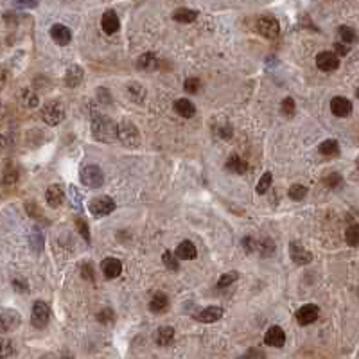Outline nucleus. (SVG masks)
I'll use <instances>...</instances> for the list:
<instances>
[{
    "label": "nucleus",
    "mask_w": 359,
    "mask_h": 359,
    "mask_svg": "<svg viewBox=\"0 0 359 359\" xmlns=\"http://www.w3.org/2000/svg\"><path fill=\"white\" fill-rule=\"evenodd\" d=\"M92 133L99 142H114L117 140V124L110 117L96 115L92 119Z\"/></svg>",
    "instance_id": "nucleus-1"
},
{
    "label": "nucleus",
    "mask_w": 359,
    "mask_h": 359,
    "mask_svg": "<svg viewBox=\"0 0 359 359\" xmlns=\"http://www.w3.org/2000/svg\"><path fill=\"white\" fill-rule=\"evenodd\" d=\"M117 140L124 144L126 147H139L140 146V133L133 122H121L117 124Z\"/></svg>",
    "instance_id": "nucleus-2"
},
{
    "label": "nucleus",
    "mask_w": 359,
    "mask_h": 359,
    "mask_svg": "<svg viewBox=\"0 0 359 359\" xmlns=\"http://www.w3.org/2000/svg\"><path fill=\"white\" fill-rule=\"evenodd\" d=\"M41 119L49 126H56L65 119V106L59 101H49L41 108Z\"/></svg>",
    "instance_id": "nucleus-3"
},
{
    "label": "nucleus",
    "mask_w": 359,
    "mask_h": 359,
    "mask_svg": "<svg viewBox=\"0 0 359 359\" xmlns=\"http://www.w3.org/2000/svg\"><path fill=\"white\" fill-rule=\"evenodd\" d=\"M81 182L90 189H99L104 184V172L99 165H86L81 171Z\"/></svg>",
    "instance_id": "nucleus-4"
},
{
    "label": "nucleus",
    "mask_w": 359,
    "mask_h": 359,
    "mask_svg": "<svg viewBox=\"0 0 359 359\" xmlns=\"http://www.w3.org/2000/svg\"><path fill=\"white\" fill-rule=\"evenodd\" d=\"M49 320H51V307L43 300H36L33 305V311H31V323L36 329H43V327H47Z\"/></svg>",
    "instance_id": "nucleus-5"
},
{
    "label": "nucleus",
    "mask_w": 359,
    "mask_h": 359,
    "mask_svg": "<svg viewBox=\"0 0 359 359\" xmlns=\"http://www.w3.org/2000/svg\"><path fill=\"white\" fill-rule=\"evenodd\" d=\"M88 209H90V212L96 217H103L114 212V210L117 209V205H115V201L110 196H99V198H94L92 201H90Z\"/></svg>",
    "instance_id": "nucleus-6"
},
{
    "label": "nucleus",
    "mask_w": 359,
    "mask_h": 359,
    "mask_svg": "<svg viewBox=\"0 0 359 359\" xmlns=\"http://www.w3.org/2000/svg\"><path fill=\"white\" fill-rule=\"evenodd\" d=\"M257 31L259 34H262L264 38H277L280 33V24L275 16H260L257 20Z\"/></svg>",
    "instance_id": "nucleus-7"
},
{
    "label": "nucleus",
    "mask_w": 359,
    "mask_h": 359,
    "mask_svg": "<svg viewBox=\"0 0 359 359\" xmlns=\"http://www.w3.org/2000/svg\"><path fill=\"white\" fill-rule=\"evenodd\" d=\"M22 318L16 311L13 309H0V334L9 332V330H15L20 325Z\"/></svg>",
    "instance_id": "nucleus-8"
},
{
    "label": "nucleus",
    "mask_w": 359,
    "mask_h": 359,
    "mask_svg": "<svg viewBox=\"0 0 359 359\" xmlns=\"http://www.w3.org/2000/svg\"><path fill=\"white\" fill-rule=\"evenodd\" d=\"M316 66L323 72H334L340 66V56L332 51H323L316 56Z\"/></svg>",
    "instance_id": "nucleus-9"
},
{
    "label": "nucleus",
    "mask_w": 359,
    "mask_h": 359,
    "mask_svg": "<svg viewBox=\"0 0 359 359\" xmlns=\"http://www.w3.org/2000/svg\"><path fill=\"white\" fill-rule=\"evenodd\" d=\"M295 316H297V322L300 323V325H311V323H315L316 320H318L320 307L315 304H305L298 309Z\"/></svg>",
    "instance_id": "nucleus-10"
},
{
    "label": "nucleus",
    "mask_w": 359,
    "mask_h": 359,
    "mask_svg": "<svg viewBox=\"0 0 359 359\" xmlns=\"http://www.w3.org/2000/svg\"><path fill=\"white\" fill-rule=\"evenodd\" d=\"M264 343L267 347H277V348L284 347V343H286V332L277 325L270 327L266 330V334H264Z\"/></svg>",
    "instance_id": "nucleus-11"
},
{
    "label": "nucleus",
    "mask_w": 359,
    "mask_h": 359,
    "mask_svg": "<svg viewBox=\"0 0 359 359\" xmlns=\"http://www.w3.org/2000/svg\"><path fill=\"white\" fill-rule=\"evenodd\" d=\"M289 255H291V259L297 264H300V266H305V264H309L312 260V253L309 252V250H305L304 246L297 241L289 244Z\"/></svg>",
    "instance_id": "nucleus-12"
},
{
    "label": "nucleus",
    "mask_w": 359,
    "mask_h": 359,
    "mask_svg": "<svg viewBox=\"0 0 359 359\" xmlns=\"http://www.w3.org/2000/svg\"><path fill=\"white\" fill-rule=\"evenodd\" d=\"M101 27L106 34H115L121 29V20H119L117 13L114 9H108L103 13V18H101Z\"/></svg>",
    "instance_id": "nucleus-13"
},
{
    "label": "nucleus",
    "mask_w": 359,
    "mask_h": 359,
    "mask_svg": "<svg viewBox=\"0 0 359 359\" xmlns=\"http://www.w3.org/2000/svg\"><path fill=\"white\" fill-rule=\"evenodd\" d=\"M225 315L223 307H217V305H210V307H205L201 309L199 312H196L194 318L198 320V322L201 323H214L217 322V320H221Z\"/></svg>",
    "instance_id": "nucleus-14"
},
{
    "label": "nucleus",
    "mask_w": 359,
    "mask_h": 359,
    "mask_svg": "<svg viewBox=\"0 0 359 359\" xmlns=\"http://www.w3.org/2000/svg\"><path fill=\"white\" fill-rule=\"evenodd\" d=\"M101 270H103L106 279H117L122 273V262L115 257H108L101 262Z\"/></svg>",
    "instance_id": "nucleus-15"
},
{
    "label": "nucleus",
    "mask_w": 359,
    "mask_h": 359,
    "mask_svg": "<svg viewBox=\"0 0 359 359\" xmlns=\"http://www.w3.org/2000/svg\"><path fill=\"white\" fill-rule=\"evenodd\" d=\"M330 111H332L336 117H348L352 114V103L347 99V97H334L330 101Z\"/></svg>",
    "instance_id": "nucleus-16"
},
{
    "label": "nucleus",
    "mask_w": 359,
    "mask_h": 359,
    "mask_svg": "<svg viewBox=\"0 0 359 359\" xmlns=\"http://www.w3.org/2000/svg\"><path fill=\"white\" fill-rule=\"evenodd\" d=\"M51 38L56 41L58 45H69L70 40H72V33L66 26L63 24H54L51 27Z\"/></svg>",
    "instance_id": "nucleus-17"
},
{
    "label": "nucleus",
    "mask_w": 359,
    "mask_h": 359,
    "mask_svg": "<svg viewBox=\"0 0 359 359\" xmlns=\"http://www.w3.org/2000/svg\"><path fill=\"white\" fill-rule=\"evenodd\" d=\"M63 199H65V192H63L61 185H58V184L51 185V187L47 189V192H45V201H47L49 207H52V209L61 205Z\"/></svg>",
    "instance_id": "nucleus-18"
},
{
    "label": "nucleus",
    "mask_w": 359,
    "mask_h": 359,
    "mask_svg": "<svg viewBox=\"0 0 359 359\" xmlns=\"http://www.w3.org/2000/svg\"><path fill=\"white\" fill-rule=\"evenodd\" d=\"M174 255L178 257V259H182V260H192V259H196V255H198V248L194 246V242L182 241L178 244V248H176Z\"/></svg>",
    "instance_id": "nucleus-19"
},
{
    "label": "nucleus",
    "mask_w": 359,
    "mask_h": 359,
    "mask_svg": "<svg viewBox=\"0 0 359 359\" xmlns=\"http://www.w3.org/2000/svg\"><path fill=\"white\" fill-rule=\"evenodd\" d=\"M174 111L184 119H191L196 115V106L192 101L189 99H178L174 101Z\"/></svg>",
    "instance_id": "nucleus-20"
},
{
    "label": "nucleus",
    "mask_w": 359,
    "mask_h": 359,
    "mask_svg": "<svg viewBox=\"0 0 359 359\" xmlns=\"http://www.w3.org/2000/svg\"><path fill=\"white\" fill-rule=\"evenodd\" d=\"M149 309L154 315H162L169 309V297L165 293H154L149 302Z\"/></svg>",
    "instance_id": "nucleus-21"
},
{
    "label": "nucleus",
    "mask_w": 359,
    "mask_h": 359,
    "mask_svg": "<svg viewBox=\"0 0 359 359\" xmlns=\"http://www.w3.org/2000/svg\"><path fill=\"white\" fill-rule=\"evenodd\" d=\"M154 341H156V345H160V347L171 345L172 341H174V329L169 325L160 327V329L156 330V334H154Z\"/></svg>",
    "instance_id": "nucleus-22"
},
{
    "label": "nucleus",
    "mask_w": 359,
    "mask_h": 359,
    "mask_svg": "<svg viewBox=\"0 0 359 359\" xmlns=\"http://www.w3.org/2000/svg\"><path fill=\"white\" fill-rule=\"evenodd\" d=\"M83 77H84L83 69H81L79 65H72V66H70V69H69V72H66V76H65V83H66V86H69V88H76V86H79L81 81H83Z\"/></svg>",
    "instance_id": "nucleus-23"
},
{
    "label": "nucleus",
    "mask_w": 359,
    "mask_h": 359,
    "mask_svg": "<svg viewBox=\"0 0 359 359\" xmlns=\"http://www.w3.org/2000/svg\"><path fill=\"white\" fill-rule=\"evenodd\" d=\"M198 18V11L191 8H178L174 13H172V20L180 24H191Z\"/></svg>",
    "instance_id": "nucleus-24"
},
{
    "label": "nucleus",
    "mask_w": 359,
    "mask_h": 359,
    "mask_svg": "<svg viewBox=\"0 0 359 359\" xmlns=\"http://www.w3.org/2000/svg\"><path fill=\"white\" fill-rule=\"evenodd\" d=\"M227 169L230 172H235V174H244L248 171V162L244 158L237 156V154H232L227 160Z\"/></svg>",
    "instance_id": "nucleus-25"
},
{
    "label": "nucleus",
    "mask_w": 359,
    "mask_h": 359,
    "mask_svg": "<svg viewBox=\"0 0 359 359\" xmlns=\"http://www.w3.org/2000/svg\"><path fill=\"white\" fill-rule=\"evenodd\" d=\"M137 66H139L140 70H153L158 66V58L153 54V52H146V54H142L139 58Z\"/></svg>",
    "instance_id": "nucleus-26"
},
{
    "label": "nucleus",
    "mask_w": 359,
    "mask_h": 359,
    "mask_svg": "<svg viewBox=\"0 0 359 359\" xmlns=\"http://www.w3.org/2000/svg\"><path fill=\"white\" fill-rule=\"evenodd\" d=\"M18 97H20V103H22L26 108H36L38 103H40L38 96L33 92V90H31V88H24Z\"/></svg>",
    "instance_id": "nucleus-27"
},
{
    "label": "nucleus",
    "mask_w": 359,
    "mask_h": 359,
    "mask_svg": "<svg viewBox=\"0 0 359 359\" xmlns=\"http://www.w3.org/2000/svg\"><path fill=\"white\" fill-rule=\"evenodd\" d=\"M338 34H340L341 43L352 45V43L357 41V34H355V31L352 29V27H348V26H341L340 29H338Z\"/></svg>",
    "instance_id": "nucleus-28"
},
{
    "label": "nucleus",
    "mask_w": 359,
    "mask_h": 359,
    "mask_svg": "<svg viewBox=\"0 0 359 359\" xmlns=\"http://www.w3.org/2000/svg\"><path fill=\"white\" fill-rule=\"evenodd\" d=\"M320 153L325 154V156H334V154L340 153V144L332 139L323 140V142L320 144Z\"/></svg>",
    "instance_id": "nucleus-29"
},
{
    "label": "nucleus",
    "mask_w": 359,
    "mask_h": 359,
    "mask_svg": "<svg viewBox=\"0 0 359 359\" xmlns=\"http://www.w3.org/2000/svg\"><path fill=\"white\" fill-rule=\"evenodd\" d=\"M128 94L133 101H137V103H142L144 97H146V90H144V86L140 83H129Z\"/></svg>",
    "instance_id": "nucleus-30"
},
{
    "label": "nucleus",
    "mask_w": 359,
    "mask_h": 359,
    "mask_svg": "<svg viewBox=\"0 0 359 359\" xmlns=\"http://www.w3.org/2000/svg\"><path fill=\"white\" fill-rule=\"evenodd\" d=\"M345 241L348 246H359V225H350L345 232Z\"/></svg>",
    "instance_id": "nucleus-31"
},
{
    "label": "nucleus",
    "mask_w": 359,
    "mask_h": 359,
    "mask_svg": "<svg viewBox=\"0 0 359 359\" xmlns=\"http://www.w3.org/2000/svg\"><path fill=\"white\" fill-rule=\"evenodd\" d=\"M287 194H289V198L293 199V201H302V199L305 198V194H307V187L302 184H295V185H291Z\"/></svg>",
    "instance_id": "nucleus-32"
},
{
    "label": "nucleus",
    "mask_w": 359,
    "mask_h": 359,
    "mask_svg": "<svg viewBox=\"0 0 359 359\" xmlns=\"http://www.w3.org/2000/svg\"><path fill=\"white\" fill-rule=\"evenodd\" d=\"M272 182H273V174L270 171L264 172L262 176H260L259 184H257V192L259 194H264V192H267V189L272 187Z\"/></svg>",
    "instance_id": "nucleus-33"
},
{
    "label": "nucleus",
    "mask_w": 359,
    "mask_h": 359,
    "mask_svg": "<svg viewBox=\"0 0 359 359\" xmlns=\"http://www.w3.org/2000/svg\"><path fill=\"white\" fill-rule=\"evenodd\" d=\"M15 347H13V341L8 338H0V359H6L9 355H13Z\"/></svg>",
    "instance_id": "nucleus-34"
},
{
    "label": "nucleus",
    "mask_w": 359,
    "mask_h": 359,
    "mask_svg": "<svg viewBox=\"0 0 359 359\" xmlns=\"http://www.w3.org/2000/svg\"><path fill=\"white\" fill-rule=\"evenodd\" d=\"M280 111H282V115H286V117H293L295 111H297V104H295L293 97H286V99L282 101V104H280Z\"/></svg>",
    "instance_id": "nucleus-35"
},
{
    "label": "nucleus",
    "mask_w": 359,
    "mask_h": 359,
    "mask_svg": "<svg viewBox=\"0 0 359 359\" xmlns=\"http://www.w3.org/2000/svg\"><path fill=\"white\" fill-rule=\"evenodd\" d=\"M162 260H164V264L169 267V270H171V272H176V270L180 267L176 255L172 252H169V250H165V252H164V255H162Z\"/></svg>",
    "instance_id": "nucleus-36"
},
{
    "label": "nucleus",
    "mask_w": 359,
    "mask_h": 359,
    "mask_svg": "<svg viewBox=\"0 0 359 359\" xmlns=\"http://www.w3.org/2000/svg\"><path fill=\"white\" fill-rule=\"evenodd\" d=\"M18 182V171L16 169H6L4 174H2V184L4 185H15Z\"/></svg>",
    "instance_id": "nucleus-37"
},
{
    "label": "nucleus",
    "mask_w": 359,
    "mask_h": 359,
    "mask_svg": "<svg viewBox=\"0 0 359 359\" xmlns=\"http://www.w3.org/2000/svg\"><path fill=\"white\" fill-rule=\"evenodd\" d=\"M237 279H239V273H237V272H228V273H225V275L221 277L219 280H217V287H228V286H232V284H234Z\"/></svg>",
    "instance_id": "nucleus-38"
},
{
    "label": "nucleus",
    "mask_w": 359,
    "mask_h": 359,
    "mask_svg": "<svg viewBox=\"0 0 359 359\" xmlns=\"http://www.w3.org/2000/svg\"><path fill=\"white\" fill-rule=\"evenodd\" d=\"M76 228H77V232H79L81 235H83V239L86 242H90V230H88V225H86V221L84 219H81V217H77L76 219Z\"/></svg>",
    "instance_id": "nucleus-39"
},
{
    "label": "nucleus",
    "mask_w": 359,
    "mask_h": 359,
    "mask_svg": "<svg viewBox=\"0 0 359 359\" xmlns=\"http://www.w3.org/2000/svg\"><path fill=\"white\" fill-rule=\"evenodd\" d=\"M199 86H201V83H199V79H196V77H191V79L185 81L184 88L187 94H198L199 92Z\"/></svg>",
    "instance_id": "nucleus-40"
},
{
    "label": "nucleus",
    "mask_w": 359,
    "mask_h": 359,
    "mask_svg": "<svg viewBox=\"0 0 359 359\" xmlns=\"http://www.w3.org/2000/svg\"><path fill=\"white\" fill-rule=\"evenodd\" d=\"M26 210H27V214H29L31 217H41V216H43V212H41V209L38 207L36 201H27L26 203Z\"/></svg>",
    "instance_id": "nucleus-41"
},
{
    "label": "nucleus",
    "mask_w": 359,
    "mask_h": 359,
    "mask_svg": "<svg viewBox=\"0 0 359 359\" xmlns=\"http://www.w3.org/2000/svg\"><path fill=\"white\" fill-rule=\"evenodd\" d=\"M97 320H99L101 323H110L115 320V315L111 309H103V311H99V315H97Z\"/></svg>",
    "instance_id": "nucleus-42"
},
{
    "label": "nucleus",
    "mask_w": 359,
    "mask_h": 359,
    "mask_svg": "<svg viewBox=\"0 0 359 359\" xmlns=\"http://www.w3.org/2000/svg\"><path fill=\"white\" fill-rule=\"evenodd\" d=\"M31 244H33L36 250L43 248V237H41V234L38 232V228H34L33 234H31Z\"/></svg>",
    "instance_id": "nucleus-43"
},
{
    "label": "nucleus",
    "mask_w": 359,
    "mask_h": 359,
    "mask_svg": "<svg viewBox=\"0 0 359 359\" xmlns=\"http://www.w3.org/2000/svg\"><path fill=\"white\" fill-rule=\"evenodd\" d=\"M340 184H341V176L338 174V172H330V174L325 178V185H327V187H330V189L338 187Z\"/></svg>",
    "instance_id": "nucleus-44"
},
{
    "label": "nucleus",
    "mask_w": 359,
    "mask_h": 359,
    "mask_svg": "<svg viewBox=\"0 0 359 359\" xmlns=\"http://www.w3.org/2000/svg\"><path fill=\"white\" fill-rule=\"evenodd\" d=\"M242 248H244L246 253H253L257 248H259V246L255 244V241H253L252 237H244V239H242Z\"/></svg>",
    "instance_id": "nucleus-45"
},
{
    "label": "nucleus",
    "mask_w": 359,
    "mask_h": 359,
    "mask_svg": "<svg viewBox=\"0 0 359 359\" xmlns=\"http://www.w3.org/2000/svg\"><path fill=\"white\" fill-rule=\"evenodd\" d=\"M81 273H83V279L94 280V267H92V264H83V266H81Z\"/></svg>",
    "instance_id": "nucleus-46"
},
{
    "label": "nucleus",
    "mask_w": 359,
    "mask_h": 359,
    "mask_svg": "<svg viewBox=\"0 0 359 359\" xmlns=\"http://www.w3.org/2000/svg\"><path fill=\"white\" fill-rule=\"evenodd\" d=\"M242 359H264V352H260L259 348H250Z\"/></svg>",
    "instance_id": "nucleus-47"
},
{
    "label": "nucleus",
    "mask_w": 359,
    "mask_h": 359,
    "mask_svg": "<svg viewBox=\"0 0 359 359\" xmlns=\"http://www.w3.org/2000/svg\"><path fill=\"white\" fill-rule=\"evenodd\" d=\"M70 198L74 199V209H77V210H81V196H79V192L76 191V187H70Z\"/></svg>",
    "instance_id": "nucleus-48"
},
{
    "label": "nucleus",
    "mask_w": 359,
    "mask_h": 359,
    "mask_svg": "<svg viewBox=\"0 0 359 359\" xmlns=\"http://www.w3.org/2000/svg\"><path fill=\"white\" fill-rule=\"evenodd\" d=\"M217 133H219V137H223V139H230V137L234 135V129H232L230 126H223V128H217Z\"/></svg>",
    "instance_id": "nucleus-49"
},
{
    "label": "nucleus",
    "mask_w": 359,
    "mask_h": 359,
    "mask_svg": "<svg viewBox=\"0 0 359 359\" xmlns=\"http://www.w3.org/2000/svg\"><path fill=\"white\" fill-rule=\"evenodd\" d=\"M13 286H15L16 291H22V293H27V284L24 282L22 279H15V280H13Z\"/></svg>",
    "instance_id": "nucleus-50"
},
{
    "label": "nucleus",
    "mask_w": 359,
    "mask_h": 359,
    "mask_svg": "<svg viewBox=\"0 0 359 359\" xmlns=\"http://www.w3.org/2000/svg\"><path fill=\"white\" fill-rule=\"evenodd\" d=\"M334 49H336V56L338 54L343 56V54H347V52H348V47H345V45H341V43H336V45H334Z\"/></svg>",
    "instance_id": "nucleus-51"
},
{
    "label": "nucleus",
    "mask_w": 359,
    "mask_h": 359,
    "mask_svg": "<svg viewBox=\"0 0 359 359\" xmlns=\"http://www.w3.org/2000/svg\"><path fill=\"white\" fill-rule=\"evenodd\" d=\"M6 81H8V76H6V70L0 66V88H4Z\"/></svg>",
    "instance_id": "nucleus-52"
},
{
    "label": "nucleus",
    "mask_w": 359,
    "mask_h": 359,
    "mask_svg": "<svg viewBox=\"0 0 359 359\" xmlns=\"http://www.w3.org/2000/svg\"><path fill=\"white\" fill-rule=\"evenodd\" d=\"M4 144H6V140H4V137L0 135V147H4Z\"/></svg>",
    "instance_id": "nucleus-53"
},
{
    "label": "nucleus",
    "mask_w": 359,
    "mask_h": 359,
    "mask_svg": "<svg viewBox=\"0 0 359 359\" xmlns=\"http://www.w3.org/2000/svg\"><path fill=\"white\" fill-rule=\"evenodd\" d=\"M2 110H4V108H2V101H0V115H2Z\"/></svg>",
    "instance_id": "nucleus-54"
},
{
    "label": "nucleus",
    "mask_w": 359,
    "mask_h": 359,
    "mask_svg": "<svg viewBox=\"0 0 359 359\" xmlns=\"http://www.w3.org/2000/svg\"><path fill=\"white\" fill-rule=\"evenodd\" d=\"M355 96H357V99H359V88H357V92H355Z\"/></svg>",
    "instance_id": "nucleus-55"
}]
</instances>
